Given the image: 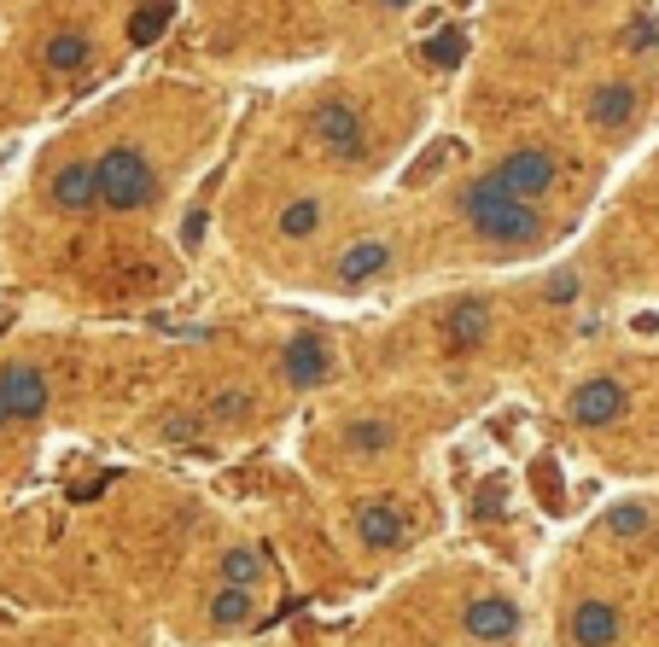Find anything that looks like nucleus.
<instances>
[{
  "label": "nucleus",
  "instance_id": "nucleus-12",
  "mask_svg": "<svg viewBox=\"0 0 659 647\" xmlns=\"http://www.w3.org/2000/svg\"><path fill=\"white\" fill-rule=\"evenodd\" d=\"M385 269H391V245H385V239H356L345 257L333 263V280H339V286H368V280H380Z\"/></svg>",
  "mask_w": 659,
  "mask_h": 647
},
{
  "label": "nucleus",
  "instance_id": "nucleus-10",
  "mask_svg": "<svg viewBox=\"0 0 659 647\" xmlns=\"http://www.w3.org/2000/svg\"><path fill=\"white\" fill-rule=\"evenodd\" d=\"M0 391H6V403H12V420H41V414H47V374L30 368V362L0 368Z\"/></svg>",
  "mask_w": 659,
  "mask_h": 647
},
{
  "label": "nucleus",
  "instance_id": "nucleus-8",
  "mask_svg": "<svg viewBox=\"0 0 659 647\" xmlns=\"http://www.w3.org/2000/svg\"><path fill=\"white\" fill-rule=\"evenodd\" d=\"M280 379L292 385V391H315V385H327L333 379V350L321 339H292L286 350H280Z\"/></svg>",
  "mask_w": 659,
  "mask_h": 647
},
{
  "label": "nucleus",
  "instance_id": "nucleus-14",
  "mask_svg": "<svg viewBox=\"0 0 659 647\" xmlns=\"http://www.w3.org/2000/svg\"><path fill=\"white\" fill-rule=\"evenodd\" d=\"M356 531H362L368 548H397L403 531H409V519H403L397 502H362V508H356Z\"/></svg>",
  "mask_w": 659,
  "mask_h": 647
},
{
  "label": "nucleus",
  "instance_id": "nucleus-27",
  "mask_svg": "<svg viewBox=\"0 0 659 647\" xmlns=\"http://www.w3.org/2000/svg\"><path fill=\"white\" fill-rule=\"evenodd\" d=\"M6 420H12V403H6V391H0V426H6Z\"/></svg>",
  "mask_w": 659,
  "mask_h": 647
},
{
  "label": "nucleus",
  "instance_id": "nucleus-13",
  "mask_svg": "<svg viewBox=\"0 0 659 647\" xmlns=\"http://www.w3.org/2000/svg\"><path fill=\"white\" fill-rule=\"evenodd\" d=\"M485 339H490V304L485 298L450 304V315H444V344H450V350H479Z\"/></svg>",
  "mask_w": 659,
  "mask_h": 647
},
{
  "label": "nucleus",
  "instance_id": "nucleus-11",
  "mask_svg": "<svg viewBox=\"0 0 659 647\" xmlns=\"http://www.w3.org/2000/svg\"><path fill=\"white\" fill-rule=\"evenodd\" d=\"M47 199L59 210H70V216H76V210H94L100 205V175H94V164H65V170L47 181Z\"/></svg>",
  "mask_w": 659,
  "mask_h": 647
},
{
  "label": "nucleus",
  "instance_id": "nucleus-22",
  "mask_svg": "<svg viewBox=\"0 0 659 647\" xmlns=\"http://www.w3.org/2000/svg\"><path fill=\"white\" fill-rule=\"evenodd\" d=\"M607 531H613V537H642V531H648V508H636V502L613 508L607 513Z\"/></svg>",
  "mask_w": 659,
  "mask_h": 647
},
{
  "label": "nucleus",
  "instance_id": "nucleus-21",
  "mask_svg": "<svg viewBox=\"0 0 659 647\" xmlns=\"http://www.w3.org/2000/svg\"><path fill=\"white\" fill-rule=\"evenodd\" d=\"M263 578V560L251 554V548H228L222 554V583H234V589H257Z\"/></svg>",
  "mask_w": 659,
  "mask_h": 647
},
{
  "label": "nucleus",
  "instance_id": "nucleus-17",
  "mask_svg": "<svg viewBox=\"0 0 659 647\" xmlns=\"http://www.w3.org/2000/svg\"><path fill=\"white\" fill-rule=\"evenodd\" d=\"M397 443V426L380 420V414H362V420H350L345 426V449L350 455H385Z\"/></svg>",
  "mask_w": 659,
  "mask_h": 647
},
{
  "label": "nucleus",
  "instance_id": "nucleus-3",
  "mask_svg": "<svg viewBox=\"0 0 659 647\" xmlns=\"http://www.w3.org/2000/svg\"><path fill=\"white\" fill-rule=\"evenodd\" d=\"M485 175H490V187H496V193L525 199V205H543V199L555 193V181H560V164L543 152V146H514V152H508V158H496Z\"/></svg>",
  "mask_w": 659,
  "mask_h": 647
},
{
  "label": "nucleus",
  "instance_id": "nucleus-23",
  "mask_svg": "<svg viewBox=\"0 0 659 647\" xmlns=\"http://www.w3.org/2000/svg\"><path fill=\"white\" fill-rule=\"evenodd\" d=\"M578 292H584V286H578V274H572V269L549 274V286H543V298H549V304H578Z\"/></svg>",
  "mask_w": 659,
  "mask_h": 647
},
{
  "label": "nucleus",
  "instance_id": "nucleus-20",
  "mask_svg": "<svg viewBox=\"0 0 659 647\" xmlns=\"http://www.w3.org/2000/svg\"><path fill=\"white\" fill-rule=\"evenodd\" d=\"M461 59H467V30H438L426 41V65L432 70H455Z\"/></svg>",
  "mask_w": 659,
  "mask_h": 647
},
{
  "label": "nucleus",
  "instance_id": "nucleus-1",
  "mask_svg": "<svg viewBox=\"0 0 659 647\" xmlns=\"http://www.w3.org/2000/svg\"><path fill=\"white\" fill-rule=\"evenodd\" d=\"M455 210L473 222V234L490 239V245H537L543 239V205H525V199H508L490 187V175H473L455 187Z\"/></svg>",
  "mask_w": 659,
  "mask_h": 647
},
{
  "label": "nucleus",
  "instance_id": "nucleus-6",
  "mask_svg": "<svg viewBox=\"0 0 659 647\" xmlns=\"http://www.w3.org/2000/svg\"><path fill=\"white\" fill-rule=\"evenodd\" d=\"M572 642L578 647H613L625 636V613H619V601H607V595H584L578 607H572Z\"/></svg>",
  "mask_w": 659,
  "mask_h": 647
},
{
  "label": "nucleus",
  "instance_id": "nucleus-5",
  "mask_svg": "<svg viewBox=\"0 0 659 647\" xmlns=\"http://www.w3.org/2000/svg\"><path fill=\"white\" fill-rule=\"evenodd\" d=\"M625 409H630V391H625V379H613V374L584 379V385L572 391V403H566L572 426H584V432H595V426H613V420H625Z\"/></svg>",
  "mask_w": 659,
  "mask_h": 647
},
{
  "label": "nucleus",
  "instance_id": "nucleus-18",
  "mask_svg": "<svg viewBox=\"0 0 659 647\" xmlns=\"http://www.w3.org/2000/svg\"><path fill=\"white\" fill-rule=\"evenodd\" d=\"M251 613H257L251 589H234V583H222V589L210 595V624H216V630H240V624H251Z\"/></svg>",
  "mask_w": 659,
  "mask_h": 647
},
{
  "label": "nucleus",
  "instance_id": "nucleus-4",
  "mask_svg": "<svg viewBox=\"0 0 659 647\" xmlns=\"http://www.w3.org/2000/svg\"><path fill=\"white\" fill-rule=\"evenodd\" d=\"M310 135L333 152V158H345V164H356L362 152H368V123H362V111L350 100H339V94H327V100L310 111Z\"/></svg>",
  "mask_w": 659,
  "mask_h": 647
},
{
  "label": "nucleus",
  "instance_id": "nucleus-9",
  "mask_svg": "<svg viewBox=\"0 0 659 647\" xmlns=\"http://www.w3.org/2000/svg\"><path fill=\"white\" fill-rule=\"evenodd\" d=\"M636 111H642V94H636V82H601L590 94V123L601 135H619L636 123Z\"/></svg>",
  "mask_w": 659,
  "mask_h": 647
},
{
  "label": "nucleus",
  "instance_id": "nucleus-15",
  "mask_svg": "<svg viewBox=\"0 0 659 647\" xmlns=\"http://www.w3.org/2000/svg\"><path fill=\"white\" fill-rule=\"evenodd\" d=\"M88 59H94V41H88V35H76V30L47 35V47H41V65L53 70V76H70V70H82Z\"/></svg>",
  "mask_w": 659,
  "mask_h": 647
},
{
  "label": "nucleus",
  "instance_id": "nucleus-2",
  "mask_svg": "<svg viewBox=\"0 0 659 647\" xmlns=\"http://www.w3.org/2000/svg\"><path fill=\"white\" fill-rule=\"evenodd\" d=\"M94 175H100V205L105 210H146L158 199V170H152V158L129 146V140H117V146H105L100 158H94Z\"/></svg>",
  "mask_w": 659,
  "mask_h": 647
},
{
  "label": "nucleus",
  "instance_id": "nucleus-26",
  "mask_svg": "<svg viewBox=\"0 0 659 647\" xmlns=\"http://www.w3.org/2000/svg\"><path fill=\"white\" fill-rule=\"evenodd\" d=\"M385 12H409V6H415V0H380Z\"/></svg>",
  "mask_w": 659,
  "mask_h": 647
},
{
  "label": "nucleus",
  "instance_id": "nucleus-7",
  "mask_svg": "<svg viewBox=\"0 0 659 647\" xmlns=\"http://www.w3.org/2000/svg\"><path fill=\"white\" fill-rule=\"evenodd\" d=\"M461 630L473 642H514L520 636V607L508 595H479V601L461 607Z\"/></svg>",
  "mask_w": 659,
  "mask_h": 647
},
{
  "label": "nucleus",
  "instance_id": "nucleus-16",
  "mask_svg": "<svg viewBox=\"0 0 659 647\" xmlns=\"http://www.w3.org/2000/svg\"><path fill=\"white\" fill-rule=\"evenodd\" d=\"M321 228H327V205H321V199H292V205H280V216H275L280 239H315Z\"/></svg>",
  "mask_w": 659,
  "mask_h": 647
},
{
  "label": "nucleus",
  "instance_id": "nucleus-24",
  "mask_svg": "<svg viewBox=\"0 0 659 647\" xmlns=\"http://www.w3.org/2000/svg\"><path fill=\"white\" fill-rule=\"evenodd\" d=\"M210 414H216V420H240V414H251V397H245V391H222V397L210 403Z\"/></svg>",
  "mask_w": 659,
  "mask_h": 647
},
{
  "label": "nucleus",
  "instance_id": "nucleus-25",
  "mask_svg": "<svg viewBox=\"0 0 659 647\" xmlns=\"http://www.w3.org/2000/svg\"><path fill=\"white\" fill-rule=\"evenodd\" d=\"M205 239V210H193L187 222H181V245H199Z\"/></svg>",
  "mask_w": 659,
  "mask_h": 647
},
{
  "label": "nucleus",
  "instance_id": "nucleus-19",
  "mask_svg": "<svg viewBox=\"0 0 659 647\" xmlns=\"http://www.w3.org/2000/svg\"><path fill=\"white\" fill-rule=\"evenodd\" d=\"M170 12H175L170 0H146L135 18H129V41H135V47H152V41L164 35V24H170Z\"/></svg>",
  "mask_w": 659,
  "mask_h": 647
}]
</instances>
